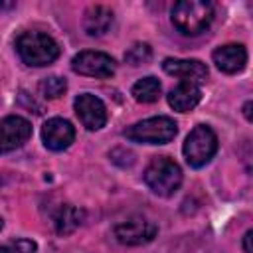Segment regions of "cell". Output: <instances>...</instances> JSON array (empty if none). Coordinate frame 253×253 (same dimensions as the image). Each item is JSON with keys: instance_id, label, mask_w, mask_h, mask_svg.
<instances>
[{"instance_id": "6da1fadb", "label": "cell", "mask_w": 253, "mask_h": 253, "mask_svg": "<svg viewBox=\"0 0 253 253\" xmlns=\"http://www.w3.org/2000/svg\"><path fill=\"white\" fill-rule=\"evenodd\" d=\"M213 12L215 8L208 0H180L172 6L170 18L182 36H198L210 28Z\"/></svg>"}, {"instance_id": "7a4b0ae2", "label": "cell", "mask_w": 253, "mask_h": 253, "mask_svg": "<svg viewBox=\"0 0 253 253\" xmlns=\"http://www.w3.org/2000/svg\"><path fill=\"white\" fill-rule=\"evenodd\" d=\"M16 51L20 55V59L26 65L32 67H43L53 63L59 57V45L57 42L43 34V32H22L16 38Z\"/></svg>"}, {"instance_id": "3957f363", "label": "cell", "mask_w": 253, "mask_h": 253, "mask_svg": "<svg viewBox=\"0 0 253 253\" xmlns=\"http://www.w3.org/2000/svg\"><path fill=\"white\" fill-rule=\"evenodd\" d=\"M144 184L158 196H172L182 184V168L170 156H156L144 170Z\"/></svg>"}, {"instance_id": "277c9868", "label": "cell", "mask_w": 253, "mask_h": 253, "mask_svg": "<svg viewBox=\"0 0 253 253\" xmlns=\"http://www.w3.org/2000/svg\"><path fill=\"white\" fill-rule=\"evenodd\" d=\"M176 132H178V125L174 123V119L158 115L134 123L125 130V136L128 140L144 142V144H166L176 136Z\"/></svg>"}, {"instance_id": "5b68a950", "label": "cell", "mask_w": 253, "mask_h": 253, "mask_svg": "<svg viewBox=\"0 0 253 253\" xmlns=\"http://www.w3.org/2000/svg\"><path fill=\"white\" fill-rule=\"evenodd\" d=\"M184 156H186V162L192 166V168H202L206 166L213 154L217 152V136L215 132L211 130V126L208 125H198L190 130V134L186 136L184 140Z\"/></svg>"}, {"instance_id": "8992f818", "label": "cell", "mask_w": 253, "mask_h": 253, "mask_svg": "<svg viewBox=\"0 0 253 253\" xmlns=\"http://www.w3.org/2000/svg\"><path fill=\"white\" fill-rule=\"evenodd\" d=\"M71 69L79 75H87V77H95V79H107L115 73L117 63L105 51L85 49V51H79V53L73 55Z\"/></svg>"}, {"instance_id": "52a82bcc", "label": "cell", "mask_w": 253, "mask_h": 253, "mask_svg": "<svg viewBox=\"0 0 253 253\" xmlns=\"http://www.w3.org/2000/svg\"><path fill=\"white\" fill-rule=\"evenodd\" d=\"M156 233H158L156 223L142 215L128 217L115 225V237L123 245H144V243L152 241L156 237Z\"/></svg>"}, {"instance_id": "ba28073f", "label": "cell", "mask_w": 253, "mask_h": 253, "mask_svg": "<svg viewBox=\"0 0 253 253\" xmlns=\"http://www.w3.org/2000/svg\"><path fill=\"white\" fill-rule=\"evenodd\" d=\"M32 136V125L24 117L10 115L0 121V154L24 146Z\"/></svg>"}, {"instance_id": "9c48e42d", "label": "cell", "mask_w": 253, "mask_h": 253, "mask_svg": "<svg viewBox=\"0 0 253 253\" xmlns=\"http://www.w3.org/2000/svg\"><path fill=\"white\" fill-rule=\"evenodd\" d=\"M75 113L87 130H99L107 123V107L93 93H81L73 101Z\"/></svg>"}, {"instance_id": "30bf717a", "label": "cell", "mask_w": 253, "mask_h": 253, "mask_svg": "<svg viewBox=\"0 0 253 253\" xmlns=\"http://www.w3.org/2000/svg\"><path fill=\"white\" fill-rule=\"evenodd\" d=\"M42 140H43L45 148H49V150H55V152L65 150L75 140V128L69 121H65L61 117L47 119L42 126Z\"/></svg>"}, {"instance_id": "8fae6325", "label": "cell", "mask_w": 253, "mask_h": 253, "mask_svg": "<svg viewBox=\"0 0 253 253\" xmlns=\"http://www.w3.org/2000/svg\"><path fill=\"white\" fill-rule=\"evenodd\" d=\"M162 69L168 75H174L186 83L200 85L208 79V67L200 59H178V57H166L162 61Z\"/></svg>"}, {"instance_id": "7c38bea8", "label": "cell", "mask_w": 253, "mask_h": 253, "mask_svg": "<svg viewBox=\"0 0 253 253\" xmlns=\"http://www.w3.org/2000/svg\"><path fill=\"white\" fill-rule=\"evenodd\" d=\"M213 63L223 73H239L247 65V49L241 43H225L219 45L213 53Z\"/></svg>"}, {"instance_id": "4fadbf2b", "label": "cell", "mask_w": 253, "mask_h": 253, "mask_svg": "<svg viewBox=\"0 0 253 253\" xmlns=\"http://www.w3.org/2000/svg\"><path fill=\"white\" fill-rule=\"evenodd\" d=\"M200 101H202V89H200V85H194V83L180 81L168 93V105L178 113L192 111Z\"/></svg>"}, {"instance_id": "5bb4252c", "label": "cell", "mask_w": 253, "mask_h": 253, "mask_svg": "<svg viewBox=\"0 0 253 253\" xmlns=\"http://www.w3.org/2000/svg\"><path fill=\"white\" fill-rule=\"evenodd\" d=\"M113 24V10L103 6V4H95L89 6L83 14V30L87 32V36H103Z\"/></svg>"}, {"instance_id": "9a60e30c", "label": "cell", "mask_w": 253, "mask_h": 253, "mask_svg": "<svg viewBox=\"0 0 253 253\" xmlns=\"http://www.w3.org/2000/svg\"><path fill=\"white\" fill-rule=\"evenodd\" d=\"M83 210L71 206V204H63L57 208L55 215H53V227H55V233L59 235H69L73 233L81 223H83Z\"/></svg>"}, {"instance_id": "2e32d148", "label": "cell", "mask_w": 253, "mask_h": 253, "mask_svg": "<svg viewBox=\"0 0 253 253\" xmlns=\"http://www.w3.org/2000/svg\"><path fill=\"white\" fill-rule=\"evenodd\" d=\"M130 93H132L134 101H138V103H154V101H158V97L162 93V85H160V81L156 77L148 75V77L138 79L132 85Z\"/></svg>"}, {"instance_id": "e0dca14e", "label": "cell", "mask_w": 253, "mask_h": 253, "mask_svg": "<svg viewBox=\"0 0 253 253\" xmlns=\"http://www.w3.org/2000/svg\"><path fill=\"white\" fill-rule=\"evenodd\" d=\"M65 89H67V81L59 75H49L40 81V93L45 99H57L65 93Z\"/></svg>"}, {"instance_id": "ac0fdd59", "label": "cell", "mask_w": 253, "mask_h": 253, "mask_svg": "<svg viewBox=\"0 0 253 253\" xmlns=\"http://www.w3.org/2000/svg\"><path fill=\"white\" fill-rule=\"evenodd\" d=\"M150 57H152V49L148 43H134L125 53V61L130 65H144L150 61Z\"/></svg>"}, {"instance_id": "d6986e66", "label": "cell", "mask_w": 253, "mask_h": 253, "mask_svg": "<svg viewBox=\"0 0 253 253\" xmlns=\"http://www.w3.org/2000/svg\"><path fill=\"white\" fill-rule=\"evenodd\" d=\"M38 245L32 239H12L6 243H0V253H36Z\"/></svg>"}, {"instance_id": "ffe728a7", "label": "cell", "mask_w": 253, "mask_h": 253, "mask_svg": "<svg viewBox=\"0 0 253 253\" xmlns=\"http://www.w3.org/2000/svg\"><path fill=\"white\" fill-rule=\"evenodd\" d=\"M251 235H253L251 229H247L245 235H243V251L245 253H253V249H251Z\"/></svg>"}, {"instance_id": "44dd1931", "label": "cell", "mask_w": 253, "mask_h": 253, "mask_svg": "<svg viewBox=\"0 0 253 253\" xmlns=\"http://www.w3.org/2000/svg\"><path fill=\"white\" fill-rule=\"evenodd\" d=\"M243 113H245V119H247V121H251V101H247V103H245Z\"/></svg>"}, {"instance_id": "7402d4cb", "label": "cell", "mask_w": 253, "mask_h": 253, "mask_svg": "<svg viewBox=\"0 0 253 253\" xmlns=\"http://www.w3.org/2000/svg\"><path fill=\"white\" fill-rule=\"evenodd\" d=\"M2 225H4V221H2V217H0V229H2Z\"/></svg>"}]
</instances>
